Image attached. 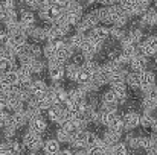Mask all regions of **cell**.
<instances>
[{
    "label": "cell",
    "mask_w": 157,
    "mask_h": 155,
    "mask_svg": "<svg viewBox=\"0 0 157 155\" xmlns=\"http://www.w3.org/2000/svg\"><path fill=\"white\" fill-rule=\"evenodd\" d=\"M156 85V72L145 68L142 72H139V90L144 94H148Z\"/></svg>",
    "instance_id": "6da1fadb"
},
{
    "label": "cell",
    "mask_w": 157,
    "mask_h": 155,
    "mask_svg": "<svg viewBox=\"0 0 157 155\" xmlns=\"http://www.w3.org/2000/svg\"><path fill=\"white\" fill-rule=\"evenodd\" d=\"M43 142H44L43 135L38 134V132H34V131H31V129H29V131L23 135V138H21V143H23L25 149H28V151H31V152L40 151V149L43 148Z\"/></svg>",
    "instance_id": "7a4b0ae2"
},
{
    "label": "cell",
    "mask_w": 157,
    "mask_h": 155,
    "mask_svg": "<svg viewBox=\"0 0 157 155\" xmlns=\"http://www.w3.org/2000/svg\"><path fill=\"white\" fill-rule=\"evenodd\" d=\"M96 24H99V21H98V18L95 17L93 11H90L89 14H82V15H81L79 21L75 24V31L79 32V34H87V32H89L92 28H95Z\"/></svg>",
    "instance_id": "3957f363"
},
{
    "label": "cell",
    "mask_w": 157,
    "mask_h": 155,
    "mask_svg": "<svg viewBox=\"0 0 157 155\" xmlns=\"http://www.w3.org/2000/svg\"><path fill=\"white\" fill-rule=\"evenodd\" d=\"M124 120V131H134L140 126V113L136 109H127L122 114Z\"/></svg>",
    "instance_id": "277c9868"
},
{
    "label": "cell",
    "mask_w": 157,
    "mask_h": 155,
    "mask_svg": "<svg viewBox=\"0 0 157 155\" xmlns=\"http://www.w3.org/2000/svg\"><path fill=\"white\" fill-rule=\"evenodd\" d=\"M139 52L148 58H153L157 53V35H148L147 38H144L139 44Z\"/></svg>",
    "instance_id": "5b68a950"
},
{
    "label": "cell",
    "mask_w": 157,
    "mask_h": 155,
    "mask_svg": "<svg viewBox=\"0 0 157 155\" xmlns=\"http://www.w3.org/2000/svg\"><path fill=\"white\" fill-rule=\"evenodd\" d=\"M18 21H20V24H21L23 32L28 35L29 29H31L32 26H35L37 15L34 14V11H32V9H23V11H20V12H18Z\"/></svg>",
    "instance_id": "8992f818"
},
{
    "label": "cell",
    "mask_w": 157,
    "mask_h": 155,
    "mask_svg": "<svg viewBox=\"0 0 157 155\" xmlns=\"http://www.w3.org/2000/svg\"><path fill=\"white\" fill-rule=\"evenodd\" d=\"M110 88L114 91L116 99H117V105H124L128 101V87L125 84V81H116V82H110L108 84Z\"/></svg>",
    "instance_id": "52a82bcc"
},
{
    "label": "cell",
    "mask_w": 157,
    "mask_h": 155,
    "mask_svg": "<svg viewBox=\"0 0 157 155\" xmlns=\"http://www.w3.org/2000/svg\"><path fill=\"white\" fill-rule=\"evenodd\" d=\"M48 75L51 78V81H63L66 78V72H64V64H58L53 61H48Z\"/></svg>",
    "instance_id": "ba28073f"
},
{
    "label": "cell",
    "mask_w": 157,
    "mask_h": 155,
    "mask_svg": "<svg viewBox=\"0 0 157 155\" xmlns=\"http://www.w3.org/2000/svg\"><path fill=\"white\" fill-rule=\"evenodd\" d=\"M87 37H90L95 41H101L104 43L107 38H110V32H108V26L107 24H96L95 28H92L87 32Z\"/></svg>",
    "instance_id": "9c48e42d"
},
{
    "label": "cell",
    "mask_w": 157,
    "mask_h": 155,
    "mask_svg": "<svg viewBox=\"0 0 157 155\" xmlns=\"http://www.w3.org/2000/svg\"><path fill=\"white\" fill-rule=\"evenodd\" d=\"M148 61H150L148 56H145V55H142L140 52H137L134 56H131V61H130L128 67H130L133 72H142V70L148 68Z\"/></svg>",
    "instance_id": "30bf717a"
},
{
    "label": "cell",
    "mask_w": 157,
    "mask_h": 155,
    "mask_svg": "<svg viewBox=\"0 0 157 155\" xmlns=\"http://www.w3.org/2000/svg\"><path fill=\"white\" fill-rule=\"evenodd\" d=\"M28 125H29V129H31V131L38 132V134H41V135H43V134L46 132V129H48V120L43 117V113L38 114V116H35V117H32V119H29Z\"/></svg>",
    "instance_id": "8fae6325"
},
{
    "label": "cell",
    "mask_w": 157,
    "mask_h": 155,
    "mask_svg": "<svg viewBox=\"0 0 157 155\" xmlns=\"http://www.w3.org/2000/svg\"><path fill=\"white\" fill-rule=\"evenodd\" d=\"M28 37L34 41V43H43L48 41V26H32L28 32Z\"/></svg>",
    "instance_id": "7c38bea8"
},
{
    "label": "cell",
    "mask_w": 157,
    "mask_h": 155,
    "mask_svg": "<svg viewBox=\"0 0 157 155\" xmlns=\"http://www.w3.org/2000/svg\"><path fill=\"white\" fill-rule=\"evenodd\" d=\"M28 122H29V117H28L26 111H25V109H21V111L11 113V117H9V122H8V123L14 125V126L18 129V128L26 126V125H28Z\"/></svg>",
    "instance_id": "4fadbf2b"
},
{
    "label": "cell",
    "mask_w": 157,
    "mask_h": 155,
    "mask_svg": "<svg viewBox=\"0 0 157 155\" xmlns=\"http://www.w3.org/2000/svg\"><path fill=\"white\" fill-rule=\"evenodd\" d=\"M41 149L49 155H56L59 154V151H61V143L55 137H51V138H46L43 142V148Z\"/></svg>",
    "instance_id": "5bb4252c"
},
{
    "label": "cell",
    "mask_w": 157,
    "mask_h": 155,
    "mask_svg": "<svg viewBox=\"0 0 157 155\" xmlns=\"http://www.w3.org/2000/svg\"><path fill=\"white\" fill-rule=\"evenodd\" d=\"M122 134L121 131H114L111 128H107V131H104V135H102V140L107 146H113L114 143H117L119 140H122Z\"/></svg>",
    "instance_id": "9a60e30c"
},
{
    "label": "cell",
    "mask_w": 157,
    "mask_h": 155,
    "mask_svg": "<svg viewBox=\"0 0 157 155\" xmlns=\"http://www.w3.org/2000/svg\"><path fill=\"white\" fill-rule=\"evenodd\" d=\"M21 53H26L32 58H41L43 56V47H40L38 43H26L23 47H21Z\"/></svg>",
    "instance_id": "2e32d148"
},
{
    "label": "cell",
    "mask_w": 157,
    "mask_h": 155,
    "mask_svg": "<svg viewBox=\"0 0 157 155\" xmlns=\"http://www.w3.org/2000/svg\"><path fill=\"white\" fill-rule=\"evenodd\" d=\"M84 37H86V34L75 32V34L69 35V38H66V44H67L70 49H73V50H79V47H81V44H82V41H84Z\"/></svg>",
    "instance_id": "e0dca14e"
},
{
    "label": "cell",
    "mask_w": 157,
    "mask_h": 155,
    "mask_svg": "<svg viewBox=\"0 0 157 155\" xmlns=\"http://www.w3.org/2000/svg\"><path fill=\"white\" fill-rule=\"evenodd\" d=\"M48 90V84L43 79H32L31 85H29V93L31 96H38L41 93H44Z\"/></svg>",
    "instance_id": "ac0fdd59"
},
{
    "label": "cell",
    "mask_w": 157,
    "mask_h": 155,
    "mask_svg": "<svg viewBox=\"0 0 157 155\" xmlns=\"http://www.w3.org/2000/svg\"><path fill=\"white\" fill-rule=\"evenodd\" d=\"M64 12H72V14L82 15L84 14V5L79 0H69L64 5Z\"/></svg>",
    "instance_id": "d6986e66"
},
{
    "label": "cell",
    "mask_w": 157,
    "mask_h": 155,
    "mask_svg": "<svg viewBox=\"0 0 157 155\" xmlns=\"http://www.w3.org/2000/svg\"><path fill=\"white\" fill-rule=\"evenodd\" d=\"M0 82L8 84V85H15L18 84V75L15 70H6L0 73Z\"/></svg>",
    "instance_id": "ffe728a7"
},
{
    "label": "cell",
    "mask_w": 157,
    "mask_h": 155,
    "mask_svg": "<svg viewBox=\"0 0 157 155\" xmlns=\"http://www.w3.org/2000/svg\"><path fill=\"white\" fill-rule=\"evenodd\" d=\"M93 14H95V17L98 18V21L99 23H102V24H111V20H110V14H108V6H99V8H96L95 11H93Z\"/></svg>",
    "instance_id": "44dd1931"
},
{
    "label": "cell",
    "mask_w": 157,
    "mask_h": 155,
    "mask_svg": "<svg viewBox=\"0 0 157 155\" xmlns=\"http://www.w3.org/2000/svg\"><path fill=\"white\" fill-rule=\"evenodd\" d=\"M17 75H18V82H26V81H32L34 78V73L31 72L29 65H25V64H18L17 67Z\"/></svg>",
    "instance_id": "7402d4cb"
},
{
    "label": "cell",
    "mask_w": 157,
    "mask_h": 155,
    "mask_svg": "<svg viewBox=\"0 0 157 155\" xmlns=\"http://www.w3.org/2000/svg\"><path fill=\"white\" fill-rule=\"evenodd\" d=\"M5 146H6V152L8 154H20V152L25 151L23 143L18 142V140H15V137L11 138V140H6L5 142Z\"/></svg>",
    "instance_id": "603a6c76"
},
{
    "label": "cell",
    "mask_w": 157,
    "mask_h": 155,
    "mask_svg": "<svg viewBox=\"0 0 157 155\" xmlns=\"http://www.w3.org/2000/svg\"><path fill=\"white\" fill-rule=\"evenodd\" d=\"M63 109H64V105H58V103L51 105L49 109H48V119L51 122H53V123H58V119H59Z\"/></svg>",
    "instance_id": "cb8c5ba5"
},
{
    "label": "cell",
    "mask_w": 157,
    "mask_h": 155,
    "mask_svg": "<svg viewBox=\"0 0 157 155\" xmlns=\"http://www.w3.org/2000/svg\"><path fill=\"white\" fill-rule=\"evenodd\" d=\"M108 32H110V38H113L114 41H121L125 35H127V29L125 28H119V26H114V24H111L110 28H108Z\"/></svg>",
    "instance_id": "d4e9b609"
},
{
    "label": "cell",
    "mask_w": 157,
    "mask_h": 155,
    "mask_svg": "<svg viewBox=\"0 0 157 155\" xmlns=\"http://www.w3.org/2000/svg\"><path fill=\"white\" fill-rule=\"evenodd\" d=\"M154 113H156V111L142 109V113H140V125H142V128H151L153 120H154V117H156Z\"/></svg>",
    "instance_id": "484cf974"
},
{
    "label": "cell",
    "mask_w": 157,
    "mask_h": 155,
    "mask_svg": "<svg viewBox=\"0 0 157 155\" xmlns=\"http://www.w3.org/2000/svg\"><path fill=\"white\" fill-rule=\"evenodd\" d=\"M46 67H48V62H44V61L40 59V58H34V59L31 61V64H29V68H31V72H32L34 75L43 73Z\"/></svg>",
    "instance_id": "4316f807"
},
{
    "label": "cell",
    "mask_w": 157,
    "mask_h": 155,
    "mask_svg": "<svg viewBox=\"0 0 157 155\" xmlns=\"http://www.w3.org/2000/svg\"><path fill=\"white\" fill-rule=\"evenodd\" d=\"M79 68H81V65H76V64H73V62H70V61H69V62H67V64L64 65L66 78H67L69 81L75 82V78H76V75H78Z\"/></svg>",
    "instance_id": "83f0119b"
},
{
    "label": "cell",
    "mask_w": 157,
    "mask_h": 155,
    "mask_svg": "<svg viewBox=\"0 0 157 155\" xmlns=\"http://www.w3.org/2000/svg\"><path fill=\"white\" fill-rule=\"evenodd\" d=\"M124 81L128 88H131V90L139 88V72H128Z\"/></svg>",
    "instance_id": "f1b7e54d"
},
{
    "label": "cell",
    "mask_w": 157,
    "mask_h": 155,
    "mask_svg": "<svg viewBox=\"0 0 157 155\" xmlns=\"http://www.w3.org/2000/svg\"><path fill=\"white\" fill-rule=\"evenodd\" d=\"M128 37H130L136 44H139V43L145 38V29H142V28H130Z\"/></svg>",
    "instance_id": "f546056e"
},
{
    "label": "cell",
    "mask_w": 157,
    "mask_h": 155,
    "mask_svg": "<svg viewBox=\"0 0 157 155\" xmlns=\"http://www.w3.org/2000/svg\"><path fill=\"white\" fill-rule=\"evenodd\" d=\"M81 68H84L87 73H90V75H93V73H96L99 68H101V64L98 62V61H95L93 58H90V59H86L84 62H82V65H81Z\"/></svg>",
    "instance_id": "4dcf8cb0"
},
{
    "label": "cell",
    "mask_w": 157,
    "mask_h": 155,
    "mask_svg": "<svg viewBox=\"0 0 157 155\" xmlns=\"http://www.w3.org/2000/svg\"><path fill=\"white\" fill-rule=\"evenodd\" d=\"M121 8L124 9V12L131 18V17H136V2L134 0H124L119 3Z\"/></svg>",
    "instance_id": "1f68e13d"
},
{
    "label": "cell",
    "mask_w": 157,
    "mask_h": 155,
    "mask_svg": "<svg viewBox=\"0 0 157 155\" xmlns=\"http://www.w3.org/2000/svg\"><path fill=\"white\" fill-rule=\"evenodd\" d=\"M15 134H17V128H15L14 125L6 123V125L2 126V137H3L5 140H11V138H14Z\"/></svg>",
    "instance_id": "d6a6232c"
},
{
    "label": "cell",
    "mask_w": 157,
    "mask_h": 155,
    "mask_svg": "<svg viewBox=\"0 0 157 155\" xmlns=\"http://www.w3.org/2000/svg\"><path fill=\"white\" fill-rule=\"evenodd\" d=\"M55 138L63 145V143H67L69 145V142H70V134L63 128V126H59L58 129H55Z\"/></svg>",
    "instance_id": "836d02e7"
},
{
    "label": "cell",
    "mask_w": 157,
    "mask_h": 155,
    "mask_svg": "<svg viewBox=\"0 0 157 155\" xmlns=\"http://www.w3.org/2000/svg\"><path fill=\"white\" fill-rule=\"evenodd\" d=\"M90 81H92V75L87 73L84 68H79V72H78V75H76V78H75V82H76L78 85H82V84H87V82H90Z\"/></svg>",
    "instance_id": "e575fe53"
},
{
    "label": "cell",
    "mask_w": 157,
    "mask_h": 155,
    "mask_svg": "<svg viewBox=\"0 0 157 155\" xmlns=\"http://www.w3.org/2000/svg\"><path fill=\"white\" fill-rule=\"evenodd\" d=\"M55 55H56V47L46 41V46L43 47V56L46 58V61H49V59L55 58Z\"/></svg>",
    "instance_id": "d590c367"
},
{
    "label": "cell",
    "mask_w": 157,
    "mask_h": 155,
    "mask_svg": "<svg viewBox=\"0 0 157 155\" xmlns=\"http://www.w3.org/2000/svg\"><path fill=\"white\" fill-rule=\"evenodd\" d=\"M23 3H25V6L28 9H38L40 0H23Z\"/></svg>",
    "instance_id": "8d00e7d4"
},
{
    "label": "cell",
    "mask_w": 157,
    "mask_h": 155,
    "mask_svg": "<svg viewBox=\"0 0 157 155\" xmlns=\"http://www.w3.org/2000/svg\"><path fill=\"white\" fill-rule=\"evenodd\" d=\"M96 3H99L102 6H110V5L116 3V0H96Z\"/></svg>",
    "instance_id": "74e56055"
},
{
    "label": "cell",
    "mask_w": 157,
    "mask_h": 155,
    "mask_svg": "<svg viewBox=\"0 0 157 155\" xmlns=\"http://www.w3.org/2000/svg\"><path fill=\"white\" fill-rule=\"evenodd\" d=\"M151 129H153V131H156V132H157V116H156V117H154V120H153V125H151Z\"/></svg>",
    "instance_id": "f35d334b"
},
{
    "label": "cell",
    "mask_w": 157,
    "mask_h": 155,
    "mask_svg": "<svg viewBox=\"0 0 157 155\" xmlns=\"http://www.w3.org/2000/svg\"><path fill=\"white\" fill-rule=\"evenodd\" d=\"M0 109H5V99L0 98Z\"/></svg>",
    "instance_id": "ab89813d"
},
{
    "label": "cell",
    "mask_w": 157,
    "mask_h": 155,
    "mask_svg": "<svg viewBox=\"0 0 157 155\" xmlns=\"http://www.w3.org/2000/svg\"><path fill=\"white\" fill-rule=\"evenodd\" d=\"M153 28H157V12H156V17H154V21H153Z\"/></svg>",
    "instance_id": "60d3db41"
},
{
    "label": "cell",
    "mask_w": 157,
    "mask_h": 155,
    "mask_svg": "<svg viewBox=\"0 0 157 155\" xmlns=\"http://www.w3.org/2000/svg\"><path fill=\"white\" fill-rule=\"evenodd\" d=\"M151 3H153V8H154V9H157V0H154V2H151Z\"/></svg>",
    "instance_id": "b9f144b4"
},
{
    "label": "cell",
    "mask_w": 157,
    "mask_h": 155,
    "mask_svg": "<svg viewBox=\"0 0 157 155\" xmlns=\"http://www.w3.org/2000/svg\"><path fill=\"white\" fill-rule=\"evenodd\" d=\"M2 142H3V137H2V134H0V143H2Z\"/></svg>",
    "instance_id": "7bdbcfd3"
},
{
    "label": "cell",
    "mask_w": 157,
    "mask_h": 155,
    "mask_svg": "<svg viewBox=\"0 0 157 155\" xmlns=\"http://www.w3.org/2000/svg\"><path fill=\"white\" fill-rule=\"evenodd\" d=\"M121 2H124V0H116V3H121Z\"/></svg>",
    "instance_id": "ee69618b"
},
{
    "label": "cell",
    "mask_w": 157,
    "mask_h": 155,
    "mask_svg": "<svg viewBox=\"0 0 157 155\" xmlns=\"http://www.w3.org/2000/svg\"><path fill=\"white\" fill-rule=\"evenodd\" d=\"M2 31H3V28H2V24H0V32H2Z\"/></svg>",
    "instance_id": "f6af8a7d"
},
{
    "label": "cell",
    "mask_w": 157,
    "mask_h": 155,
    "mask_svg": "<svg viewBox=\"0 0 157 155\" xmlns=\"http://www.w3.org/2000/svg\"><path fill=\"white\" fill-rule=\"evenodd\" d=\"M79 2H82V0H79Z\"/></svg>",
    "instance_id": "bcb514c9"
},
{
    "label": "cell",
    "mask_w": 157,
    "mask_h": 155,
    "mask_svg": "<svg viewBox=\"0 0 157 155\" xmlns=\"http://www.w3.org/2000/svg\"><path fill=\"white\" fill-rule=\"evenodd\" d=\"M15 2H18V0H15Z\"/></svg>",
    "instance_id": "7dc6e473"
},
{
    "label": "cell",
    "mask_w": 157,
    "mask_h": 155,
    "mask_svg": "<svg viewBox=\"0 0 157 155\" xmlns=\"http://www.w3.org/2000/svg\"><path fill=\"white\" fill-rule=\"evenodd\" d=\"M0 2H3V0H0Z\"/></svg>",
    "instance_id": "c3c4849f"
}]
</instances>
